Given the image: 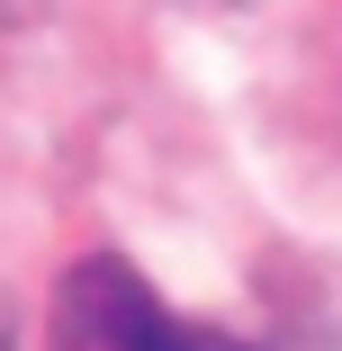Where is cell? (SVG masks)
Segmentation results:
<instances>
[{
  "label": "cell",
  "mask_w": 342,
  "mask_h": 351,
  "mask_svg": "<svg viewBox=\"0 0 342 351\" xmlns=\"http://www.w3.org/2000/svg\"><path fill=\"white\" fill-rule=\"evenodd\" d=\"M45 351H252V342L180 324L126 261H82L54 289V342Z\"/></svg>",
  "instance_id": "6da1fadb"
},
{
  "label": "cell",
  "mask_w": 342,
  "mask_h": 351,
  "mask_svg": "<svg viewBox=\"0 0 342 351\" xmlns=\"http://www.w3.org/2000/svg\"><path fill=\"white\" fill-rule=\"evenodd\" d=\"M0 351H19V315H10V298H0Z\"/></svg>",
  "instance_id": "7a4b0ae2"
}]
</instances>
